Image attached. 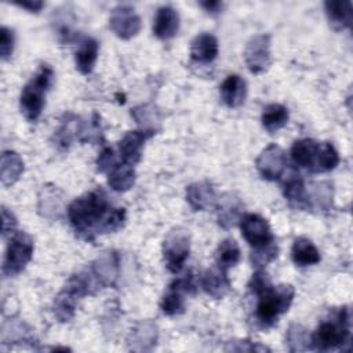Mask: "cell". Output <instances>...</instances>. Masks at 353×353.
I'll list each match as a JSON object with an SVG mask.
<instances>
[{"mask_svg": "<svg viewBox=\"0 0 353 353\" xmlns=\"http://www.w3.org/2000/svg\"><path fill=\"white\" fill-rule=\"evenodd\" d=\"M113 208L106 193L97 188L70 203L68 218L79 236L94 240L95 234L105 233V225Z\"/></svg>", "mask_w": 353, "mask_h": 353, "instance_id": "1", "label": "cell"}, {"mask_svg": "<svg viewBox=\"0 0 353 353\" xmlns=\"http://www.w3.org/2000/svg\"><path fill=\"white\" fill-rule=\"evenodd\" d=\"M295 295V290L290 284H281L273 287L272 284L259 292L258 303L255 309V319L256 321L268 328L276 324L280 314L285 313L292 303Z\"/></svg>", "mask_w": 353, "mask_h": 353, "instance_id": "2", "label": "cell"}, {"mask_svg": "<svg viewBox=\"0 0 353 353\" xmlns=\"http://www.w3.org/2000/svg\"><path fill=\"white\" fill-rule=\"evenodd\" d=\"M52 80L54 70L48 65H41L22 88L19 108L28 121H36L40 117L46 102V92L52 85Z\"/></svg>", "mask_w": 353, "mask_h": 353, "instance_id": "3", "label": "cell"}, {"mask_svg": "<svg viewBox=\"0 0 353 353\" xmlns=\"http://www.w3.org/2000/svg\"><path fill=\"white\" fill-rule=\"evenodd\" d=\"M350 336V310L342 307L338 313L320 323L314 334L310 336V342L319 350H331L342 346Z\"/></svg>", "mask_w": 353, "mask_h": 353, "instance_id": "4", "label": "cell"}, {"mask_svg": "<svg viewBox=\"0 0 353 353\" xmlns=\"http://www.w3.org/2000/svg\"><path fill=\"white\" fill-rule=\"evenodd\" d=\"M33 255V240L25 232L15 233L7 247L3 261V274L7 277L17 276L30 262Z\"/></svg>", "mask_w": 353, "mask_h": 353, "instance_id": "5", "label": "cell"}, {"mask_svg": "<svg viewBox=\"0 0 353 353\" xmlns=\"http://www.w3.org/2000/svg\"><path fill=\"white\" fill-rule=\"evenodd\" d=\"M190 251L189 234L185 230L176 229L167 234L163 243V256L167 269L171 273H178L183 268Z\"/></svg>", "mask_w": 353, "mask_h": 353, "instance_id": "6", "label": "cell"}, {"mask_svg": "<svg viewBox=\"0 0 353 353\" xmlns=\"http://www.w3.org/2000/svg\"><path fill=\"white\" fill-rule=\"evenodd\" d=\"M194 292V283L192 274L175 279L170 285L167 292L163 295L160 302V309L167 316L181 314L185 310V295Z\"/></svg>", "mask_w": 353, "mask_h": 353, "instance_id": "7", "label": "cell"}, {"mask_svg": "<svg viewBox=\"0 0 353 353\" xmlns=\"http://www.w3.org/2000/svg\"><path fill=\"white\" fill-rule=\"evenodd\" d=\"M109 26L117 37L128 40L138 34L142 28V22L131 6L119 4L110 12Z\"/></svg>", "mask_w": 353, "mask_h": 353, "instance_id": "8", "label": "cell"}, {"mask_svg": "<svg viewBox=\"0 0 353 353\" xmlns=\"http://www.w3.org/2000/svg\"><path fill=\"white\" fill-rule=\"evenodd\" d=\"M244 59L251 73L265 72L272 63L270 36L262 33L251 37L244 50Z\"/></svg>", "mask_w": 353, "mask_h": 353, "instance_id": "9", "label": "cell"}, {"mask_svg": "<svg viewBox=\"0 0 353 353\" xmlns=\"http://www.w3.org/2000/svg\"><path fill=\"white\" fill-rule=\"evenodd\" d=\"M241 234L252 248L265 247L274 241L269 222L258 214H245L240 219Z\"/></svg>", "mask_w": 353, "mask_h": 353, "instance_id": "10", "label": "cell"}, {"mask_svg": "<svg viewBox=\"0 0 353 353\" xmlns=\"http://www.w3.org/2000/svg\"><path fill=\"white\" fill-rule=\"evenodd\" d=\"M287 167V157L284 150L276 145H268L256 159L258 172L263 179L276 181L279 179Z\"/></svg>", "mask_w": 353, "mask_h": 353, "instance_id": "11", "label": "cell"}, {"mask_svg": "<svg viewBox=\"0 0 353 353\" xmlns=\"http://www.w3.org/2000/svg\"><path fill=\"white\" fill-rule=\"evenodd\" d=\"M153 134V130L128 131L119 142V152L123 161L132 165L137 164L142 157V148L145 145V141Z\"/></svg>", "mask_w": 353, "mask_h": 353, "instance_id": "12", "label": "cell"}, {"mask_svg": "<svg viewBox=\"0 0 353 353\" xmlns=\"http://www.w3.org/2000/svg\"><path fill=\"white\" fill-rule=\"evenodd\" d=\"M186 201L194 211H205L215 205L216 196L214 186L207 182H194L186 188Z\"/></svg>", "mask_w": 353, "mask_h": 353, "instance_id": "13", "label": "cell"}, {"mask_svg": "<svg viewBox=\"0 0 353 353\" xmlns=\"http://www.w3.org/2000/svg\"><path fill=\"white\" fill-rule=\"evenodd\" d=\"M201 287L210 296L215 299L223 298L230 290V280L228 277V272L218 265L210 268L201 277Z\"/></svg>", "mask_w": 353, "mask_h": 353, "instance_id": "14", "label": "cell"}, {"mask_svg": "<svg viewBox=\"0 0 353 353\" xmlns=\"http://www.w3.org/2000/svg\"><path fill=\"white\" fill-rule=\"evenodd\" d=\"M178 29H179L178 12L170 6L160 7L156 12L154 22H153L154 36L161 40H168L176 34Z\"/></svg>", "mask_w": 353, "mask_h": 353, "instance_id": "15", "label": "cell"}, {"mask_svg": "<svg viewBox=\"0 0 353 353\" xmlns=\"http://www.w3.org/2000/svg\"><path fill=\"white\" fill-rule=\"evenodd\" d=\"M219 51L218 40L211 33H200L190 43V58L200 63L212 62Z\"/></svg>", "mask_w": 353, "mask_h": 353, "instance_id": "16", "label": "cell"}, {"mask_svg": "<svg viewBox=\"0 0 353 353\" xmlns=\"http://www.w3.org/2000/svg\"><path fill=\"white\" fill-rule=\"evenodd\" d=\"M247 95V84L239 74H229L221 84V98L229 108H239L244 103Z\"/></svg>", "mask_w": 353, "mask_h": 353, "instance_id": "17", "label": "cell"}, {"mask_svg": "<svg viewBox=\"0 0 353 353\" xmlns=\"http://www.w3.org/2000/svg\"><path fill=\"white\" fill-rule=\"evenodd\" d=\"M319 142L309 138L295 141L291 148V157L294 163L302 168H309L313 172L319 153Z\"/></svg>", "mask_w": 353, "mask_h": 353, "instance_id": "18", "label": "cell"}, {"mask_svg": "<svg viewBox=\"0 0 353 353\" xmlns=\"http://www.w3.org/2000/svg\"><path fill=\"white\" fill-rule=\"evenodd\" d=\"M325 14L331 26L335 30H341L352 26L353 21V10L350 1H325Z\"/></svg>", "mask_w": 353, "mask_h": 353, "instance_id": "19", "label": "cell"}, {"mask_svg": "<svg viewBox=\"0 0 353 353\" xmlns=\"http://www.w3.org/2000/svg\"><path fill=\"white\" fill-rule=\"evenodd\" d=\"M98 51H99V44L95 39L84 37L83 40H80V46L74 57L76 68L79 69L80 73L88 74L92 72L98 58Z\"/></svg>", "mask_w": 353, "mask_h": 353, "instance_id": "20", "label": "cell"}, {"mask_svg": "<svg viewBox=\"0 0 353 353\" xmlns=\"http://www.w3.org/2000/svg\"><path fill=\"white\" fill-rule=\"evenodd\" d=\"M291 258L298 266H310L320 262L321 256L317 247L312 243V240L306 237H298L294 240L291 248Z\"/></svg>", "mask_w": 353, "mask_h": 353, "instance_id": "21", "label": "cell"}, {"mask_svg": "<svg viewBox=\"0 0 353 353\" xmlns=\"http://www.w3.org/2000/svg\"><path fill=\"white\" fill-rule=\"evenodd\" d=\"M283 193L287 201L296 208H303L309 205V199L305 190V183L303 179L301 178L299 174H292L290 175L283 185Z\"/></svg>", "mask_w": 353, "mask_h": 353, "instance_id": "22", "label": "cell"}, {"mask_svg": "<svg viewBox=\"0 0 353 353\" xmlns=\"http://www.w3.org/2000/svg\"><path fill=\"white\" fill-rule=\"evenodd\" d=\"M23 172V160L14 150H4L1 154V182L4 186L15 183Z\"/></svg>", "mask_w": 353, "mask_h": 353, "instance_id": "23", "label": "cell"}, {"mask_svg": "<svg viewBox=\"0 0 353 353\" xmlns=\"http://www.w3.org/2000/svg\"><path fill=\"white\" fill-rule=\"evenodd\" d=\"M135 182V170L132 164L119 163L110 172L108 178L109 186L116 192H125L132 188Z\"/></svg>", "mask_w": 353, "mask_h": 353, "instance_id": "24", "label": "cell"}, {"mask_svg": "<svg viewBox=\"0 0 353 353\" xmlns=\"http://www.w3.org/2000/svg\"><path fill=\"white\" fill-rule=\"evenodd\" d=\"M261 121H262L263 128L268 132L273 134L287 124L288 110L285 106H283L280 103H270L263 109Z\"/></svg>", "mask_w": 353, "mask_h": 353, "instance_id": "25", "label": "cell"}, {"mask_svg": "<svg viewBox=\"0 0 353 353\" xmlns=\"http://www.w3.org/2000/svg\"><path fill=\"white\" fill-rule=\"evenodd\" d=\"M240 258H241V251L236 240L225 239L223 241H221V244L216 248L215 265H218L219 268L228 272V269L233 268L240 262Z\"/></svg>", "mask_w": 353, "mask_h": 353, "instance_id": "26", "label": "cell"}, {"mask_svg": "<svg viewBox=\"0 0 353 353\" xmlns=\"http://www.w3.org/2000/svg\"><path fill=\"white\" fill-rule=\"evenodd\" d=\"M241 211V203L237 197H233L232 194L225 196L218 203V222L222 228L228 229L233 226L240 216Z\"/></svg>", "mask_w": 353, "mask_h": 353, "instance_id": "27", "label": "cell"}, {"mask_svg": "<svg viewBox=\"0 0 353 353\" xmlns=\"http://www.w3.org/2000/svg\"><path fill=\"white\" fill-rule=\"evenodd\" d=\"M338 163H339V156L334 145L330 142H323L319 146V153H317L313 172L331 171L338 165Z\"/></svg>", "mask_w": 353, "mask_h": 353, "instance_id": "28", "label": "cell"}, {"mask_svg": "<svg viewBox=\"0 0 353 353\" xmlns=\"http://www.w3.org/2000/svg\"><path fill=\"white\" fill-rule=\"evenodd\" d=\"M77 298L66 292L65 290L55 298L54 302V313L61 321H69L74 314Z\"/></svg>", "mask_w": 353, "mask_h": 353, "instance_id": "29", "label": "cell"}, {"mask_svg": "<svg viewBox=\"0 0 353 353\" xmlns=\"http://www.w3.org/2000/svg\"><path fill=\"white\" fill-rule=\"evenodd\" d=\"M277 252H279V248H277L276 241H273L265 247L254 248V251L251 252V262L256 268L266 266L269 262H272L277 256Z\"/></svg>", "mask_w": 353, "mask_h": 353, "instance_id": "30", "label": "cell"}, {"mask_svg": "<svg viewBox=\"0 0 353 353\" xmlns=\"http://www.w3.org/2000/svg\"><path fill=\"white\" fill-rule=\"evenodd\" d=\"M117 164L119 160L112 148H105L97 159V168L99 172H110Z\"/></svg>", "mask_w": 353, "mask_h": 353, "instance_id": "31", "label": "cell"}, {"mask_svg": "<svg viewBox=\"0 0 353 353\" xmlns=\"http://www.w3.org/2000/svg\"><path fill=\"white\" fill-rule=\"evenodd\" d=\"M15 36L11 29L7 26H1L0 29V55L3 59H8L14 51Z\"/></svg>", "mask_w": 353, "mask_h": 353, "instance_id": "32", "label": "cell"}, {"mask_svg": "<svg viewBox=\"0 0 353 353\" xmlns=\"http://www.w3.org/2000/svg\"><path fill=\"white\" fill-rule=\"evenodd\" d=\"M270 284L272 283H270V279L268 277V274L262 270H258L255 274H252V277L248 283V290L252 295H258L265 288H268Z\"/></svg>", "mask_w": 353, "mask_h": 353, "instance_id": "33", "label": "cell"}, {"mask_svg": "<svg viewBox=\"0 0 353 353\" xmlns=\"http://www.w3.org/2000/svg\"><path fill=\"white\" fill-rule=\"evenodd\" d=\"M287 341H288L290 345L296 343V346L294 347V350H301V349H302L301 343H302V342H310V336H307L306 330H305L302 325H292V327L288 330Z\"/></svg>", "mask_w": 353, "mask_h": 353, "instance_id": "34", "label": "cell"}, {"mask_svg": "<svg viewBox=\"0 0 353 353\" xmlns=\"http://www.w3.org/2000/svg\"><path fill=\"white\" fill-rule=\"evenodd\" d=\"M325 185H327V183H324V182L317 183V185H316L317 188L314 189L313 197H312V199L317 203V205L321 207V208H328L330 204H331V197H332L330 186L325 188Z\"/></svg>", "mask_w": 353, "mask_h": 353, "instance_id": "35", "label": "cell"}, {"mask_svg": "<svg viewBox=\"0 0 353 353\" xmlns=\"http://www.w3.org/2000/svg\"><path fill=\"white\" fill-rule=\"evenodd\" d=\"M1 216H3V236H7V233H12V230L17 226V221L11 212L7 211L6 207L1 208Z\"/></svg>", "mask_w": 353, "mask_h": 353, "instance_id": "36", "label": "cell"}, {"mask_svg": "<svg viewBox=\"0 0 353 353\" xmlns=\"http://www.w3.org/2000/svg\"><path fill=\"white\" fill-rule=\"evenodd\" d=\"M18 7H22V8H26V10H29V11H34V12H37V11H40L41 8H43V6H44V3L43 1H39V0H28V1H18V3H15Z\"/></svg>", "mask_w": 353, "mask_h": 353, "instance_id": "37", "label": "cell"}, {"mask_svg": "<svg viewBox=\"0 0 353 353\" xmlns=\"http://www.w3.org/2000/svg\"><path fill=\"white\" fill-rule=\"evenodd\" d=\"M200 6L208 12H219V10L222 8V3L219 1H201Z\"/></svg>", "mask_w": 353, "mask_h": 353, "instance_id": "38", "label": "cell"}]
</instances>
